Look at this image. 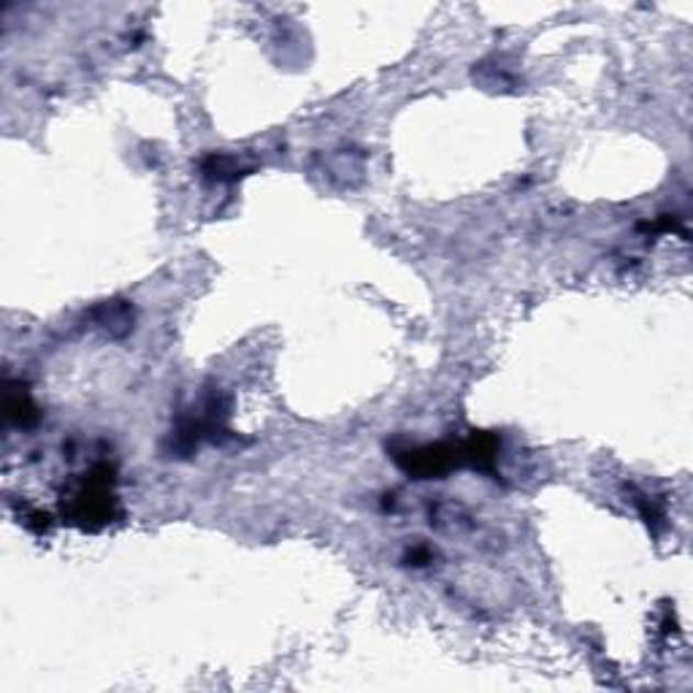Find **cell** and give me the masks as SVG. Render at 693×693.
I'll return each instance as SVG.
<instances>
[{
  "label": "cell",
  "mask_w": 693,
  "mask_h": 693,
  "mask_svg": "<svg viewBox=\"0 0 693 693\" xmlns=\"http://www.w3.org/2000/svg\"><path fill=\"white\" fill-rule=\"evenodd\" d=\"M112 504H114V496L109 493V482L90 477L87 485L81 488L71 501V517L74 521L85 523V526H92V523H107L109 517H112Z\"/></svg>",
  "instance_id": "obj_1"
}]
</instances>
